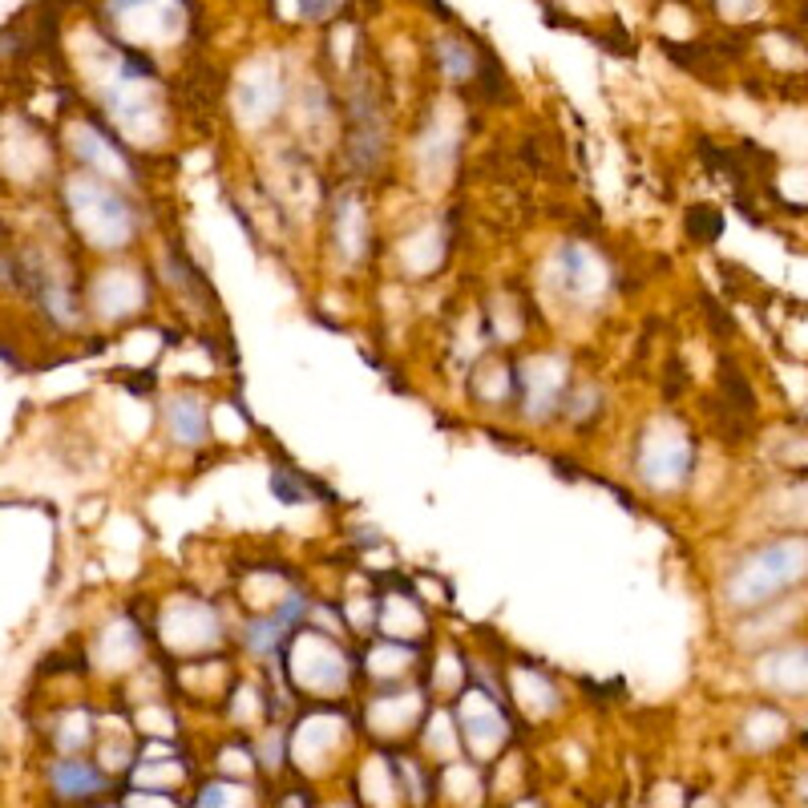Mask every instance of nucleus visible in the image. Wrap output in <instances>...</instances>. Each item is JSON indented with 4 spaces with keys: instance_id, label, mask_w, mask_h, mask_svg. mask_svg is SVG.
Wrapping results in <instances>:
<instances>
[{
    "instance_id": "nucleus-1",
    "label": "nucleus",
    "mask_w": 808,
    "mask_h": 808,
    "mask_svg": "<svg viewBox=\"0 0 808 808\" xmlns=\"http://www.w3.org/2000/svg\"><path fill=\"white\" fill-rule=\"evenodd\" d=\"M808 574V546L804 542H780L768 546L764 554H752L740 574L732 578V606H756L768 602L772 590L796 582Z\"/></svg>"
},
{
    "instance_id": "nucleus-2",
    "label": "nucleus",
    "mask_w": 808,
    "mask_h": 808,
    "mask_svg": "<svg viewBox=\"0 0 808 808\" xmlns=\"http://www.w3.org/2000/svg\"><path fill=\"white\" fill-rule=\"evenodd\" d=\"M558 271H562V287H566V295L570 299H590V295H598L602 291V283H606V271H602V263L586 251V247H562V255H558Z\"/></svg>"
},
{
    "instance_id": "nucleus-3",
    "label": "nucleus",
    "mask_w": 808,
    "mask_h": 808,
    "mask_svg": "<svg viewBox=\"0 0 808 808\" xmlns=\"http://www.w3.org/2000/svg\"><path fill=\"white\" fill-rule=\"evenodd\" d=\"M166 421H170V433L178 445H202L211 433V409L198 396H174L166 404Z\"/></svg>"
},
{
    "instance_id": "nucleus-4",
    "label": "nucleus",
    "mask_w": 808,
    "mask_h": 808,
    "mask_svg": "<svg viewBox=\"0 0 808 808\" xmlns=\"http://www.w3.org/2000/svg\"><path fill=\"white\" fill-rule=\"evenodd\" d=\"M49 784L65 800H85V796H97L101 788H106V780H101V772L89 760H57V764H49Z\"/></svg>"
},
{
    "instance_id": "nucleus-5",
    "label": "nucleus",
    "mask_w": 808,
    "mask_h": 808,
    "mask_svg": "<svg viewBox=\"0 0 808 808\" xmlns=\"http://www.w3.org/2000/svg\"><path fill=\"white\" fill-rule=\"evenodd\" d=\"M716 231H720V215H716V211L699 207V211L691 215V235H707V239H712Z\"/></svg>"
},
{
    "instance_id": "nucleus-6",
    "label": "nucleus",
    "mask_w": 808,
    "mask_h": 808,
    "mask_svg": "<svg viewBox=\"0 0 808 808\" xmlns=\"http://www.w3.org/2000/svg\"><path fill=\"white\" fill-rule=\"evenodd\" d=\"M332 5H336V0H303V13H308L312 21H324L332 13Z\"/></svg>"
}]
</instances>
